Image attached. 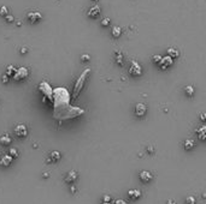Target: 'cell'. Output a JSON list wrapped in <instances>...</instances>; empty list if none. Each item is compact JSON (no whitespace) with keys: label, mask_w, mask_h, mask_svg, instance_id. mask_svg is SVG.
<instances>
[{"label":"cell","mask_w":206,"mask_h":204,"mask_svg":"<svg viewBox=\"0 0 206 204\" xmlns=\"http://www.w3.org/2000/svg\"><path fill=\"white\" fill-rule=\"evenodd\" d=\"M91 72V69H86L82 73H81V76L79 77V79L76 81V83H75V86H74V93H72V97H77L79 96V94L81 93V90H82V88H83V84H84V82H86V78H87V76H88V73Z\"/></svg>","instance_id":"1"},{"label":"cell","mask_w":206,"mask_h":204,"mask_svg":"<svg viewBox=\"0 0 206 204\" xmlns=\"http://www.w3.org/2000/svg\"><path fill=\"white\" fill-rule=\"evenodd\" d=\"M141 73H142V67H141V65L137 61L133 60L132 65L129 67V74L134 76V77H137V76H141Z\"/></svg>","instance_id":"2"},{"label":"cell","mask_w":206,"mask_h":204,"mask_svg":"<svg viewBox=\"0 0 206 204\" xmlns=\"http://www.w3.org/2000/svg\"><path fill=\"white\" fill-rule=\"evenodd\" d=\"M28 74H29V71H28L27 67H19V69H17L15 76H14V79L15 81H22L24 78H27Z\"/></svg>","instance_id":"3"},{"label":"cell","mask_w":206,"mask_h":204,"mask_svg":"<svg viewBox=\"0 0 206 204\" xmlns=\"http://www.w3.org/2000/svg\"><path fill=\"white\" fill-rule=\"evenodd\" d=\"M27 18H28V21H29L30 23L35 24V23H37L39 21H41L42 15H41L39 11H30V12H28Z\"/></svg>","instance_id":"4"},{"label":"cell","mask_w":206,"mask_h":204,"mask_svg":"<svg viewBox=\"0 0 206 204\" xmlns=\"http://www.w3.org/2000/svg\"><path fill=\"white\" fill-rule=\"evenodd\" d=\"M39 88H40V91H41V93H44L45 95H47V96H48V98L52 100V94H53V90H52V89H51V86H49V84H48V83L42 82L40 85H39Z\"/></svg>","instance_id":"5"},{"label":"cell","mask_w":206,"mask_h":204,"mask_svg":"<svg viewBox=\"0 0 206 204\" xmlns=\"http://www.w3.org/2000/svg\"><path fill=\"white\" fill-rule=\"evenodd\" d=\"M15 133H16L18 137H25V136L28 135L27 126H25V125H22V124L17 125V126L15 127Z\"/></svg>","instance_id":"6"},{"label":"cell","mask_w":206,"mask_h":204,"mask_svg":"<svg viewBox=\"0 0 206 204\" xmlns=\"http://www.w3.org/2000/svg\"><path fill=\"white\" fill-rule=\"evenodd\" d=\"M171 65H172V58H170L169 55H166V57L162 58V60H160V62H159V66H160L163 70L170 67Z\"/></svg>","instance_id":"7"},{"label":"cell","mask_w":206,"mask_h":204,"mask_svg":"<svg viewBox=\"0 0 206 204\" xmlns=\"http://www.w3.org/2000/svg\"><path fill=\"white\" fill-rule=\"evenodd\" d=\"M147 112V107L144 105V103H137L135 106V113L137 117H144Z\"/></svg>","instance_id":"8"},{"label":"cell","mask_w":206,"mask_h":204,"mask_svg":"<svg viewBox=\"0 0 206 204\" xmlns=\"http://www.w3.org/2000/svg\"><path fill=\"white\" fill-rule=\"evenodd\" d=\"M100 6H98V5H94V6H92L91 8L88 10V16L91 17V18H97L99 15H100Z\"/></svg>","instance_id":"9"},{"label":"cell","mask_w":206,"mask_h":204,"mask_svg":"<svg viewBox=\"0 0 206 204\" xmlns=\"http://www.w3.org/2000/svg\"><path fill=\"white\" fill-rule=\"evenodd\" d=\"M139 178H140V180L142 181V183H148V181L152 180L153 175L149 172H147V171H142V172L139 174Z\"/></svg>","instance_id":"10"},{"label":"cell","mask_w":206,"mask_h":204,"mask_svg":"<svg viewBox=\"0 0 206 204\" xmlns=\"http://www.w3.org/2000/svg\"><path fill=\"white\" fill-rule=\"evenodd\" d=\"M197 135H198V138L200 141H206V125L199 127L197 130Z\"/></svg>","instance_id":"11"},{"label":"cell","mask_w":206,"mask_h":204,"mask_svg":"<svg viewBox=\"0 0 206 204\" xmlns=\"http://www.w3.org/2000/svg\"><path fill=\"white\" fill-rule=\"evenodd\" d=\"M59 159H60V152L59 151H52L49 157L47 159V161L48 162H57Z\"/></svg>","instance_id":"12"},{"label":"cell","mask_w":206,"mask_h":204,"mask_svg":"<svg viewBox=\"0 0 206 204\" xmlns=\"http://www.w3.org/2000/svg\"><path fill=\"white\" fill-rule=\"evenodd\" d=\"M12 162V157L10 155H4L3 159L0 160V164H3L4 167H7V166H10Z\"/></svg>","instance_id":"13"},{"label":"cell","mask_w":206,"mask_h":204,"mask_svg":"<svg viewBox=\"0 0 206 204\" xmlns=\"http://www.w3.org/2000/svg\"><path fill=\"white\" fill-rule=\"evenodd\" d=\"M76 179H77V173H76L75 171H71V172L68 174V176L65 178V181L69 183V184H71V183H74Z\"/></svg>","instance_id":"14"},{"label":"cell","mask_w":206,"mask_h":204,"mask_svg":"<svg viewBox=\"0 0 206 204\" xmlns=\"http://www.w3.org/2000/svg\"><path fill=\"white\" fill-rule=\"evenodd\" d=\"M10 143H11V138H10V136L4 135V136L0 137V144H1V145H9Z\"/></svg>","instance_id":"15"},{"label":"cell","mask_w":206,"mask_h":204,"mask_svg":"<svg viewBox=\"0 0 206 204\" xmlns=\"http://www.w3.org/2000/svg\"><path fill=\"white\" fill-rule=\"evenodd\" d=\"M111 34H112V36L114 37V39H117V37H119L121 34H122V29L119 27H113L112 30H111Z\"/></svg>","instance_id":"16"},{"label":"cell","mask_w":206,"mask_h":204,"mask_svg":"<svg viewBox=\"0 0 206 204\" xmlns=\"http://www.w3.org/2000/svg\"><path fill=\"white\" fill-rule=\"evenodd\" d=\"M141 196V191L140 190H130L129 191V197L132 198V199H136V198H139Z\"/></svg>","instance_id":"17"},{"label":"cell","mask_w":206,"mask_h":204,"mask_svg":"<svg viewBox=\"0 0 206 204\" xmlns=\"http://www.w3.org/2000/svg\"><path fill=\"white\" fill-rule=\"evenodd\" d=\"M168 55L170 58H177L178 57V50L175 48H169L168 49Z\"/></svg>","instance_id":"18"},{"label":"cell","mask_w":206,"mask_h":204,"mask_svg":"<svg viewBox=\"0 0 206 204\" xmlns=\"http://www.w3.org/2000/svg\"><path fill=\"white\" fill-rule=\"evenodd\" d=\"M16 71H17V69L14 66V65H10L9 67H7V71H6V74L9 76H15V73H16Z\"/></svg>","instance_id":"19"},{"label":"cell","mask_w":206,"mask_h":204,"mask_svg":"<svg viewBox=\"0 0 206 204\" xmlns=\"http://www.w3.org/2000/svg\"><path fill=\"white\" fill-rule=\"evenodd\" d=\"M193 147H194V141H193V139H187V141L185 142V148H186L187 150L192 149Z\"/></svg>","instance_id":"20"},{"label":"cell","mask_w":206,"mask_h":204,"mask_svg":"<svg viewBox=\"0 0 206 204\" xmlns=\"http://www.w3.org/2000/svg\"><path fill=\"white\" fill-rule=\"evenodd\" d=\"M0 16H3L4 18L9 16V10H7L6 6H1V7H0Z\"/></svg>","instance_id":"21"},{"label":"cell","mask_w":206,"mask_h":204,"mask_svg":"<svg viewBox=\"0 0 206 204\" xmlns=\"http://www.w3.org/2000/svg\"><path fill=\"white\" fill-rule=\"evenodd\" d=\"M9 155H10L11 157H18L19 152H18V150H17V149H15V148H11V149H10V151H9Z\"/></svg>","instance_id":"22"},{"label":"cell","mask_w":206,"mask_h":204,"mask_svg":"<svg viewBox=\"0 0 206 204\" xmlns=\"http://www.w3.org/2000/svg\"><path fill=\"white\" fill-rule=\"evenodd\" d=\"M116 61H117V64H119V65H123V55L121 52L116 53Z\"/></svg>","instance_id":"23"},{"label":"cell","mask_w":206,"mask_h":204,"mask_svg":"<svg viewBox=\"0 0 206 204\" xmlns=\"http://www.w3.org/2000/svg\"><path fill=\"white\" fill-rule=\"evenodd\" d=\"M185 91H186V94H187L188 96H192V95H193V93H194V89H193V86L188 85V86H186Z\"/></svg>","instance_id":"24"},{"label":"cell","mask_w":206,"mask_h":204,"mask_svg":"<svg viewBox=\"0 0 206 204\" xmlns=\"http://www.w3.org/2000/svg\"><path fill=\"white\" fill-rule=\"evenodd\" d=\"M110 24V18H102L101 19V25H104V27H107V25Z\"/></svg>","instance_id":"25"},{"label":"cell","mask_w":206,"mask_h":204,"mask_svg":"<svg viewBox=\"0 0 206 204\" xmlns=\"http://www.w3.org/2000/svg\"><path fill=\"white\" fill-rule=\"evenodd\" d=\"M152 60L156 62V64H159L160 60H162V57H160V55H153V57H152Z\"/></svg>","instance_id":"26"},{"label":"cell","mask_w":206,"mask_h":204,"mask_svg":"<svg viewBox=\"0 0 206 204\" xmlns=\"http://www.w3.org/2000/svg\"><path fill=\"white\" fill-rule=\"evenodd\" d=\"M5 21L7 22V23H12V22H14L15 21V18H14V16H7V17H5Z\"/></svg>","instance_id":"27"},{"label":"cell","mask_w":206,"mask_h":204,"mask_svg":"<svg viewBox=\"0 0 206 204\" xmlns=\"http://www.w3.org/2000/svg\"><path fill=\"white\" fill-rule=\"evenodd\" d=\"M194 203H195L194 197H188L187 198V204H194Z\"/></svg>","instance_id":"28"},{"label":"cell","mask_w":206,"mask_h":204,"mask_svg":"<svg viewBox=\"0 0 206 204\" xmlns=\"http://www.w3.org/2000/svg\"><path fill=\"white\" fill-rule=\"evenodd\" d=\"M89 59H91V58H89L88 54H83V55L81 57V60H82V61H88Z\"/></svg>","instance_id":"29"},{"label":"cell","mask_w":206,"mask_h":204,"mask_svg":"<svg viewBox=\"0 0 206 204\" xmlns=\"http://www.w3.org/2000/svg\"><path fill=\"white\" fill-rule=\"evenodd\" d=\"M9 82V76L5 73L4 76H3V83H7Z\"/></svg>","instance_id":"30"},{"label":"cell","mask_w":206,"mask_h":204,"mask_svg":"<svg viewBox=\"0 0 206 204\" xmlns=\"http://www.w3.org/2000/svg\"><path fill=\"white\" fill-rule=\"evenodd\" d=\"M114 204H128V203H125L124 200L119 199V200H116V202H114Z\"/></svg>","instance_id":"31"},{"label":"cell","mask_w":206,"mask_h":204,"mask_svg":"<svg viewBox=\"0 0 206 204\" xmlns=\"http://www.w3.org/2000/svg\"><path fill=\"white\" fill-rule=\"evenodd\" d=\"M200 119H201L202 121H206V114H205V113H202L201 115H200Z\"/></svg>","instance_id":"32"},{"label":"cell","mask_w":206,"mask_h":204,"mask_svg":"<svg viewBox=\"0 0 206 204\" xmlns=\"http://www.w3.org/2000/svg\"><path fill=\"white\" fill-rule=\"evenodd\" d=\"M28 52V49L27 48H25V47H23V48H21V53L22 54H24V53H27Z\"/></svg>","instance_id":"33"},{"label":"cell","mask_w":206,"mask_h":204,"mask_svg":"<svg viewBox=\"0 0 206 204\" xmlns=\"http://www.w3.org/2000/svg\"><path fill=\"white\" fill-rule=\"evenodd\" d=\"M169 204H174V200H170V202H169Z\"/></svg>","instance_id":"34"},{"label":"cell","mask_w":206,"mask_h":204,"mask_svg":"<svg viewBox=\"0 0 206 204\" xmlns=\"http://www.w3.org/2000/svg\"><path fill=\"white\" fill-rule=\"evenodd\" d=\"M102 204H110V203H102Z\"/></svg>","instance_id":"35"}]
</instances>
